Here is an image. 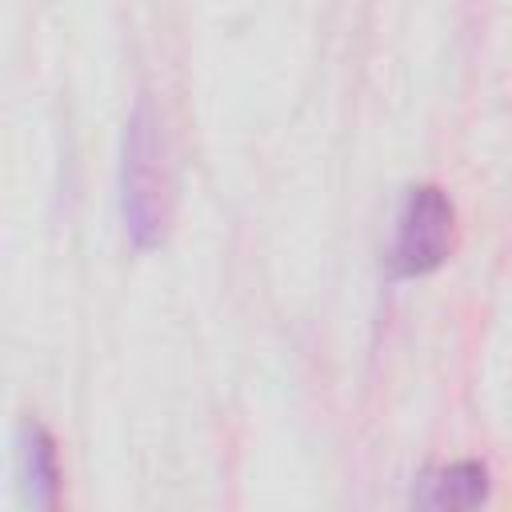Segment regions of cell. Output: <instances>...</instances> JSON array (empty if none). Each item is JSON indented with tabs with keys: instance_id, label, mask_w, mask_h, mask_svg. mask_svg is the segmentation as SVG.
<instances>
[{
	"instance_id": "obj_1",
	"label": "cell",
	"mask_w": 512,
	"mask_h": 512,
	"mask_svg": "<svg viewBox=\"0 0 512 512\" xmlns=\"http://www.w3.org/2000/svg\"><path fill=\"white\" fill-rule=\"evenodd\" d=\"M176 204V180L168 160L164 124L148 96L136 100L120 144V220L132 248L152 252L168 240Z\"/></svg>"
},
{
	"instance_id": "obj_2",
	"label": "cell",
	"mask_w": 512,
	"mask_h": 512,
	"mask_svg": "<svg viewBox=\"0 0 512 512\" xmlns=\"http://www.w3.org/2000/svg\"><path fill=\"white\" fill-rule=\"evenodd\" d=\"M456 244V204L440 184H412L396 212L392 232V272L428 276L436 272Z\"/></svg>"
},
{
	"instance_id": "obj_3",
	"label": "cell",
	"mask_w": 512,
	"mask_h": 512,
	"mask_svg": "<svg viewBox=\"0 0 512 512\" xmlns=\"http://www.w3.org/2000/svg\"><path fill=\"white\" fill-rule=\"evenodd\" d=\"M488 468L480 460H456L444 468H432L416 480L412 500L420 508H476L488 500Z\"/></svg>"
},
{
	"instance_id": "obj_4",
	"label": "cell",
	"mask_w": 512,
	"mask_h": 512,
	"mask_svg": "<svg viewBox=\"0 0 512 512\" xmlns=\"http://www.w3.org/2000/svg\"><path fill=\"white\" fill-rule=\"evenodd\" d=\"M20 464H24V480H28V496L40 508H52L60 496V456H56V440L44 424H24L20 428Z\"/></svg>"
}]
</instances>
